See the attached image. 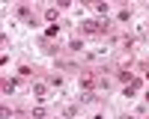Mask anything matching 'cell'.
<instances>
[{
	"label": "cell",
	"instance_id": "6da1fadb",
	"mask_svg": "<svg viewBox=\"0 0 149 119\" xmlns=\"http://www.w3.org/2000/svg\"><path fill=\"white\" fill-rule=\"evenodd\" d=\"M81 33L84 36H107L110 33V21H84L81 24Z\"/></svg>",
	"mask_w": 149,
	"mask_h": 119
},
{
	"label": "cell",
	"instance_id": "7a4b0ae2",
	"mask_svg": "<svg viewBox=\"0 0 149 119\" xmlns=\"http://www.w3.org/2000/svg\"><path fill=\"white\" fill-rule=\"evenodd\" d=\"M33 95H36L39 101H45V98H48V86H45V83H33Z\"/></svg>",
	"mask_w": 149,
	"mask_h": 119
},
{
	"label": "cell",
	"instance_id": "3957f363",
	"mask_svg": "<svg viewBox=\"0 0 149 119\" xmlns=\"http://www.w3.org/2000/svg\"><path fill=\"white\" fill-rule=\"evenodd\" d=\"M18 18H21L24 24H33V21H36V18H33V12H30L27 6H18Z\"/></svg>",
	"mask_w": 149,
	"mask_h": 119
},
{
	"label": "cell",
	"instance_id": "277c9868",
	"mask_svg": "<svg viewBox=\"0 0 149 119\" xmlns=\"http://www.w3.org/2000/svg\"><path fill=\"white\" fill-rule=\"evenodd\" d=\"M0 89H3V95H6V92H15V89H18V80L9 77V80H3V86H0Z\"/></svg>",
	"mask_w": 149,
	"mask_h": 119
},
{
	"label": "cell",
	"instance_id": "5b68a950",
	"mask_svg": "<svg viewBox=\"0 0 149 119\" xmlns=\"http://www.w3.org/2000/svg\"><path fill=\"white\" fill-rule=\"evenodd\" d=\"M45 18H48V21H57V18H60V9H57V6H48V9H45Z\"/></svg>",
	"mask_w": 149,
	"mask_h": 119
},
{
	"label": "cell",
	"instance_id": "8992f818",
	"mask_svg": "<svg viewBox=\"0 0 149 119\" xmlns=\"http://www.w3.org/2000/svg\"><path fill=\"white\" fill-rule=\"evenodd\" d=\"M137 89H140V80H131L128 86H125V98H131V95L137 92Z\"/></svg>",
	"mask_w": 149,
	"mask_h": 119
},
{
	"label": "cell",
	"instance_id": "52a82bcc",
	"mask_svg": "<svg viewBox=\"0 0 149 119\" xmlns=\"http://www.w3.org/2000/svg\"><path fill=\"white\" fill-rule=\"evenodd\" d=\"M131 45H134V36H122V39H119V48H122V51H128Z\"/></svg>",
	"mask_w": 149,
	"mask_h": 119
},
{
	"label": "cell",
	"instance_id": "ba28073f",
	"mask_svg": "<svg viewBox=\"0 0 149 119\" xmlns=\"http://www.w3.org/2000/svg\"><path fill=\"white\" fill-rule=\"evenodd\" d=\"M78 101H81V104H93V101H95V92H81Z\"/></svg>",
	"mask_w": 149,
	"mask_h": 119
},
{
	"label": "cell",
	"instance_id": "9c48e42d",
	"mask_svg": "<svg viewBox=\"0 0 149 119\" xmlns=\"http://www.w3.org/2000/svg\"><path fill=\"white\" fill-rule=\"evenodd\" d=\"M57 33H60V27H57V24H51V27L45 30V39H57Z\"/></svg>",
	"mask_w": 149,
	"mask_h": 119
},
{
	"label": "cell",
	"instance_id": "30bf717a",
	"mask_svg": "<svg viewBox=\"0 0 149 119\" xmlns=\"http://www.w3.org/2000/svg\"><path fill=\"white\" fill-rule=\"evenodd\" d=\"M48 116V110H45V107H36V110L30 113V119H45Z\"/></svg>",
	"mask_w": 149,
	"mask_h": 119
},
{
	"label": "cell",
	"instance_id": "8fae6325",
	"mask_svg": "<svg viewBox=\"0 0 149 119\" xmlns=\"http://www.w3.org/2000/svg\"><path fill=\"white\" fill-rule=\"evenodd\" d=\"M48 86H54V89H60V86H63V77H60V75H54L51 80H48Z\"/></svg>",
	"mask_w": 149,
	"mask_h": 119
},
{
	"label": "cell",
	"instance_id": "7c38bea8",
	"mask_svg": "<svg viewBox=\"0 0 149 119\" xmlns=\"http://www.w3.org/2000/svg\"><path fill=\"white\" fill-rule=\"evenodd\" d=\"M81 48H84V42H81V39H72V42H69V51H74V54H78Z\"/></svg>",
	"mask_w": 149,
	"mask_h": 119
},
{
	"label": "cell",
	"instance_id": "4fadbf2b",
	"mask_svg": "<svg viewBox=\"0 0 149 119\" xmlns=\"http://www.w3.org/2000/svg\"><path fill=\"white\" fill-rule=\"evenodd\" d=\"M78 110H81V107H78V104H69V107H66V110H63V113H66V116L72 119V116H78Z\"/></svg>",
	"mask_w": 149,
	"mask_h": 119
},
{
	"label": "cell",
	"instance_id": "5bb4252c",
	"mask_svg": "<svg viewBox=\"0 0 149 119\" xmlns=\"http://www.w3.org/2000/svg\"><path fill=\"white\" fill-rule=\"evenodd\" d=\"M119 80H122V83H131L134 77H131V71H125V68H122V71H119Z\"/></svg>",
	"mask_w": 149,
	"mask_h": 119
},
{
	"label": "cell",
	"instance_id": "9a60e30c",
	"mask_svg": "<svg viewBox=\"0 0 149 119\" xmlns=\"http://www.w3.org/2000/svg\"><path fill=\"white\" fill-rule=\"evenodd\" d=\"M18 75H21V77H30V75H33V68H30V66H21V68H18Z\"/></svg>",
	"mask_w": 149,
	"mask_h": 119
},
{
	"label": "cell",
	"instance_id": "2e32d148",
	"mask_svg": "<svg viewBox=\"0 0 149 119\" xmlns=\"http://www.w3.org/2000/svg\"><path fill=\"white\" fill-rule=\"evenodd\" d=\"M146 101H149V92H146Z\"/></svg>",
	"mask_w": 149,
	"mask_h": 119
}]
</instances>
